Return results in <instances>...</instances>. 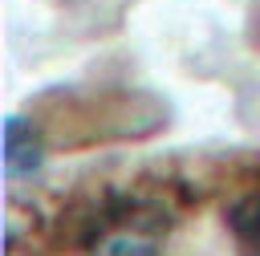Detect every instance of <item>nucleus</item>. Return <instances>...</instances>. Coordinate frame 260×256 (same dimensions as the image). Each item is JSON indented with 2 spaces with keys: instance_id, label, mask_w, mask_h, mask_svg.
<instances>
[{
  "instance_id": "nucleus-1",
  "label": "nucleus",
  "mask_w": 260,
  "mask_h": 256,
  "mask_svg": "<svg viewBox=\"0 0 260 256\" xmlns=\"http://www.w3.org/2000/svg\"><path fill=\"white\" fill-rule=\"evenodd\" d=\"M171 223L175 219L167 203L150 195H114L102 203V211H93L85 232V252L89 256H158Z\"/></svg>"
},
{
  "instance_id": "nucleus-2",
  "label": "nucleus",
  "mask_w": 260,
  "mask_h": 256,
  "mask_svg": "<svg viewBox=\"0 0 260 256\" xmlns=\"http://www.w3.org/2000/svg\"><path fill=\"white\" fill-rule=\"evenodd\" d=\"M41 167V134L28 118L8 114L4 118V179L16 183Z\"/></svg>"
},
{
  "instance_id": "nucleus-3",
  "label": "nucleus",
  "mask_w": 260,
  "mask_h": 256,
  "mask_svg": "<svg viewBox=\"0 0 260 256\" xmlns=\"http://www.w3.org/2000/svg\"><path fill=\"white\" fill-rule=\"evenodd\" d=\"M228 228L240 256H260V187L236 199V207L228 211Z\"/></svg>"
}]
</instances>
